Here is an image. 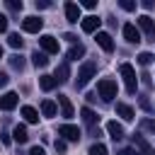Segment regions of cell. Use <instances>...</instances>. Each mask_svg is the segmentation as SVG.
I'll list each match as a JSON object with an SVG mask.
<instances>
[{
	"label": "cell",
	"mask_w": 155,
	"mask_h": 155,
	"mask_svg": "<svg viewBox=\"0 0 155 155\" xmlns=\"http://www.w3.org/2000/svg\"><path fill=\"white\" fill-rule=\"evenodd\" d=\"M97 75V63L94 61H87V63H82L80 65V70H78V80H75V87L78 90H82L92 78Z\"/></svg>",
	"instance_id": "cell-1"
},
{
	"label": "cell",
	"mask_w": 155,
	"mask_h": 155,
	"mask_svg": "<svg viewBox=\"0 0 155 155\" xmlns=\"http://www.w3.org/2000/svg\"><path fill=\"white\" fill-rule=\"evenodd\" d=\"M119 70H121V78H124L126 92H128V94H136V87H138V78H136V70H133V65L124 63Z\"/></svg>",
	"instance_id": "cell-2"
},
{
	"label": "cell",
	"mask_w": 155,
	"mask_h": 155,
	"mask_svg": "<svg viewBox=\"0 0 155 155\" xmlns=\"http://www.w3.org/2000/svg\"><path fill=\"white\" fill-rule=\"evenodd\" d=\"M97 92H99V97H102L104 102H111V99L116 97V82L109 80V78H104V80L97 82Z\"/></svg>",
	"instance_id": "cell-3"
},
{
	"label": "cell",
	"mask_w": 155,
	"mask_h": 155,
	"mask_svg": "<svg viewBox=\"0 0 155 155\" xmlns=\"http://www.w3.org/2000/svg\"><path fill=\"white\" fill-rule=\"evenodd\" d=\"M138 31H143L148 41H155V22H153V17L140 15L138 17Z\"/></svg>",
	"instance_id": "cell-4"
},
{
	"label": "cell",
	"mask_w": 155,
	"mask_h": 155,
	"mask_svg": "<svg viewBox=\"0 0 155 155\" xmlns=\"http://www.w3.org/2000/svg\"><path fill=\"white\" fill-rule=\"evenodd\" d=\"M58 136H63V140L68 143H75V140H80V128L78 126H73V124H63L61 128H58Z\"/></svg>",
	"instance_id": "cell-5"
},
{
	"label": "cell",
	"mask_w": 155,
	"mask_h": 155,
	"mask_svg": "<svg viewBox=\"0 0 155 155\" xmlns=\"http://www.w3.org/2000/svg\"><path fill=\"white\" fill-rule=\"evenodd\" d=\"M41 27H44V19H41V17H34V15H31V17H24V19H22V29L29 31V34H36Z\"/></svg>",
	"instance_id": "cell-6"
},
{
	"label": "cell",
	"mask_w": 155,
	"mask_h": 155,
	"mask_svg": "<svg viewBox=\"0 0 155 155\" xmlns=\"http://www.w3.org/2000/svg\"><path fill=\"white\" fill-rule=\"evenodd\" d=\"M39 44H41V51H44V53H58V39H56V36L44 34V36L39 39Z\"/></svg>",
	"instance_id": "cell-7"
},
{
	"label": "cell",
	"mask_w": 155,
	"mask_h": 155,
	"mask_svg": "<svg viewBox=\"0 0 155 155\" xmlns=\"http://www.w3.org/2000/svg\"><path fill=\"white\" fill-rule=\"evenodd\" d=\"M99 24H102V19H99L97 15H90V17H82V19H80V27H82V31H87V34L97 31V29H99Z\"/></svg>",
	"instance_id": "cell-8"
},
{
	"label": "cell",
	"mask_w": 155,
	"mask_h": 155,
	"mask_svg": "<svg viewBox=\"0 0 155 155\" xmlns=\"http://www.w3.org/2000/svg\"><path fill=\"white\" fill-rule=\"evenodd\" d=\"M17 102H19L17 92H5V94L0 97V109L10 111V109H15V107H17Z\"/></svg>",
	"instance_id": "cell-9"
},
{
	"label": "cell",
	"mask_w": 155,
	"mask_h": 155,
	"mask_svg": "<svg viewBox=\"0 0 155 155\" xmlns=\"http://www.w3.org/2000/svg\"><path fill=\"white\" fill-rule=\"evenodd\" d=\"M133 145L138 148V155H153V148H150V143L140 136V133H133Z\"/></svg>",
	"instance_id": "cell-10"
},
{
	"label": "cell",
	"mask_w": 155,
	"mask_h": 155,
	"mask_svg": "<svg viewBox=\"0 0 155 155\" xmlns=\"http://www.w3.org/2000/svg\"><path fill=\"white\" fill-rule=\"evenodd\" d=\"M124 39H126L128 44H138V41H140L138 27H136V24H124Z\"/></svg>",
	"instance_id": "cell-11"
},
{
	"label": "cell",
	"mask_w": 155,
	"mask_h": 155,
	"mask_svg": "<svg viewBox=\"0 0 155 155\" xmlns=\"http://www.w3.org/2000/svg\"><path fill=\"white\" fill-rule=\"evenodd\" d=\"M116 114H119L124 121H133V116H136L133 107H128L126 102H116Z\"/></svg>",
	"instance_id": "cell-12"
},
{
	"label": "cell",
	"mask_w": 155,
	"mask_h": 155,
	"mask_svg": "<svg viewBox=\"0 0 155 155\" xmlns=\"http://www.w3.org/2000/svg\"><path fill=\"white\" fill-rule=\"evenodd\" d=\"M65 19L68 22H78V19H82L80 17V5H75V2H65Z\"/></svg>",
	"instance_id": "cell-13"
},
{
	"label": "cell",
	"mask_w": 155,
	"mask_h": 155,
	"mask_svg": "<svg viewBox=\"0 0 155 155\" xmlns=\"http://www.w3.org/2000/svg\"><path fill=\"white\" fill-rule=\"evenodd\" d=\"M97 44L109 53V51H114V41H111V36L107 34V31H97Z\"/></svg>",
	"instance_id": "cell-14"
},
{
	"label": "cell",
	"mask_w": 155,
	"mask_h": 155,
	"mask_svg": "<svg viewBox=\"0 0 155 155\" xmlns=\"http://www.w3.org/2000/svg\"><path fill=\"white\" fill-rule=\"evenodd\" d=\"M58 107H61V114H63L65 119L73 116V104H70V99H68L65 94H58Z\"/></svg>",
	"instance_id": "cell-15"
},
{
	"label": "cell",
	"mask_w": 155,
	"mask_h": 155,
	"mask_svg": "<svg viewBox=\"0 0 155 155\" xmlns=\"http://www.w3.org/2000/svg\"><path fill=\"white\" fill-rule=\"evenodd\" d=\"M107 131H109V136H111L114 140H121V138H124V126H121L119 121H109V124H107Z\"/></svg>",
	"instance_id": "cell-16"
},
{
	"label": "cell",
	"mask_w": 155,
	"mask_h": 155,
	"mask_svg": "<svg viewBox=\"0 0 155 155\" xmlns=\"http://www.w3.org/2000/svg\"><path fill=\"white\" fill-rule=\"evenodd\" d=\"M31 63H34L36 68H46V65H48V53H44V51H34V53H31Z\"/></svg>",
	"instance_id": "cell-17"
},
{
	"label": "cell",
	"mask_w": 155,
	"mask_h": 155,
	"mask_svg": "<svg viewBox=\"0 0 155 155\" xmlns=\"http://www.w3.org/2000/svg\"><path fill=\"white\" fill-rule=\"evenodd\" d=\"M56 82H68V78H70V68H68V63H61L58 68H56Z\"/></svg>",
	"instance_id": "cell-18"
},
{
	"label": "cell",
	"mask_w": 155,
	"mask_h": 155,
	"mask_svg": "<svg viewBox=\"0 0 155 155\" xmlns=\"http://www.w3.org/2000/svg\"><path fill=\"white\" fill-rule=\"evenodd\" d=\"M27 138H29L27 128H24L22 124H17V126L12 128V140H17V143H27Z\"/></svg>",
	"instance_id": "cell-19"
},
{
	"label": "cell",
	"mask_w": 155,
	"mask_h": 155,
	"mask_svg": "<svg viewBox=\"0 0 155 155\" xmlns=\"http://www.w3.org/2000/svg\"><path fill=\"white\" fill-rule=\"evenodd\" d=\"M56 111H58V107H56L53 99H44L41 102V114L44 116H56Z\"/></svg>",
	"instance_id": "cell-20"
},
{
	"label": "cell",
	"mask_w": 155,
	"mask_h": 155,
	"mask_svg": "<svg viewBox=\"0 0 155 155\" xmlns=\"http://www.w3.org/2000/svg\"><path fill=\"white\" fill-rule=\"evenodd\" d=\"M22 116H24L27 124H36L39 121V111L34 107H22Z\"/></svg>",
	"instance_id": "cell-21"
},
{
	"label": "cell",
	"mask_w": 155,
	"mask_h": 155,
	"mask_svg": "<svg viewBox=\"0 0 155 155\" xmlns=\"http://www.w3.org/2000/svg\"><path fill=\"white\" fill-rule=\"evenodd\" d=\"M39 85H41V90L51 92V90H53L58 82H56V78H53V75H41V78H39Z\"/></svg>",
	"instance_id": "cell-22"
},
{
	"label": "cell",
	"mask_w": 155,
	"mask_h": 155,
	"mask_svg": "<svg viewBox=\"0 0 155 155\" xmlns=\"http://www.w3.org/2000/svg\"><path fill=\"white\" fill-rule=\"evenodd\" d=\"M80 56H85V46L82 44H73L70 51H68V61H78Z\"/></svg>",
	"instance_id": "cell-23"
},
{
	"label": "cell",
	"mask_w": 155,
	"mask_h": 155,
	"mask_svg": "<svg viewBox=\"0 0 155 155\" xmlns=\"http://www.w3.org/2000/svg\"><path fill=\"white\" fill-rule=\"evenodd\" d=\"M80 114H82V121H85V124H87L90 128H92V126L97 124V114H94V111H92L90 107H85V109H82Z\"/></svg>",
	"instance_id": "cell-24"
},
{
	"label": "cell",
	"mask_w": 155,
	"mask_h": 155,
	"mask_svg": "<svg viewBox=\"0 0 155 155\" xmlns=\"http://www.w3.org/2000/svg\"><path fill=\"white\" fill-rule=\"evenodd\" d=\"M10 65H12L15 70H22V68H24V58H22L19 53H15V56H10Z\"/></svg>",
	"instance_id": "cell-25"
},
{
	"label": "cell",
	"mask_w": 155,
	"mask_h": 155,
	"mask_svg": "<svg viewBox=\"0 0 155 155\" xmlns=\"http://www.w3.org/2000/svg\"><path fill=\"white\" fill-rule=\"evenodd\" d=\"M90 155H107V145H102V143L90 145Z\"/></svg>",
	"instance_id": "cell-26"
},
{
	"label": "cell",
	"mask_w": 155,
	"mask_h": 155,
	"mask_svg": "<svg viewBox=\"0 0 155 155\" xmlns=\"http://www.w3.org/2000/svg\"><path fill=\"white\" fill-rule=\"evenodd\" d=\"M7 44H10L12 48H22V39H19V34H10V36H7Z\"/></svg>",
	"instance_id": "cell-27"
},
{
	"label": "cell",
	"mask_w": 155,
	"mask_h": 155,
	"mask_svg": "<svg viewBox=\"0 0 155 155\" xmlns=\"http://www.w3.org/2000/svg\"><path fill=\"white\" fill-rule=\"evenodd\" d=\"M153 58H155L153 53H148V51H143V53L138 56V63H140V65H150V63H153Z\"/></svg>",
	"instance_id": "cell-28"
},
{
	"label": "cell",
	"mask_w": 155,
	"mask_h": 155,
	"mask_svg": "<svg viewBox=\"0 0 155 155\" xmlns=\"http://www.w3.org/2000/svg\"><path fill=\"white\" fill-rule=\"evenodd\" d=\"M140 128H143V131L155 133V121H153V119H143V121H140Z\"/></svg>",
	"instance_id": "cell-29"
},
{
	"label": "cell",
	"mask_w": 155,
	"mask_h": 155,
	"mask_svg": "<svg viewBox=\"0 0 155 155\" xmlns=\"http://www.w3.org/2000/svg\"><path fill=\"white\" fill-rule=\"evenodd\" d=\"M5 5H7L12 12H19V10H22V0H7Z\"/></svg>",
	"instance_id": "cell-30"
},
{
	"label": "cell",
	"mask_w": 155,
	"mask_h": 155,
	"mask_svg": "<svg viewBox=\"0 0 155 155\" xmlns=\"http://www.w3.org/2000/svg\"><path fill=\"white\" fill-rule=\"evenodd\" d=\"M119 5H121L124 10H128V12H131V10H136V2H133V0H119Z\"/></svg>",
	"instance_id": "cell-31"
},
{
	"label": "cell",
	"mask_w": 155,
	"mask_h": 155,
	"mask_svg": "<svg viewBox=\"0 0 155 155\" xmlns=\"http://www.w3.org/2000/svg\"><path fill=\"white\" fill-rule=\"evenodd\" d=\"M80 7H87V10H94V7H97V0H82V2H80Z\"/></svg>",
	"instance_id": "cell-32"
},
{
	"label": "cell",
	"mask_w": 155,
	"mask_h": 155,
	"mask_svg": "<svg viewBox=\"0 0 155 155\" xmlns=\"http://www.w3.org/2000/svg\"><path fill=\"white\" fill-rule=\"evenodd\" d=\"M56 150H58V153H65V140H63V138L56 140Z\"/></svg>",
	"instance_id": "cell-33"
},
{
	"label": "cell",
	"mask_w": 155,
	"mask_h": 155,
	"mask_svg": "<svg viewBox=\"0 0 155 155\" xmlns=\"http://www.w3.org/2000/svg\"><path fill=\"white\" fill-rule=\"evenodd\" d=\"M0 31H7V17L0 15Z\"/></svg>",
	"instance_id": "cell-34"
},
{
	"label": "cell",
	"mask_w": 155,
	"mask_h": 155,
	"mask_svg": "<svg viewBox=\"0 0 155 155\" xmlns=\"http://www.w3.org/2000/svg\"><path fill=\"white\" fill-rule=\"evenodd\" d=\"M119 155H138V153H136L133 148H121V150H119Z\"/></svg>",
	"instance_id": "cell-35"
},
{
	"label": "cell",
	"mask_w": 155,
	"mask_h": 155,
	"mask_svg": "<svg viewBox=\"0 0 155 155\" xmlns=\"http://www.w3.org/2000/svg\"><path fill=\"white\" fill-rule=\"evenodd\" d=\"M29 155H46V153H44V148H39V145H34V148L29 150Z\"/></svg>",
	"instance_id": "cell-36"
},
{
	"label": "cell",
	"mask_w": 155,
	"mask_h": 155,
	"mask_svg": "<svg viewBox=\"0 0 155 155\" xmlns=\"http://www.w3.org/2000/svg\"><path fill=\"white\" fill-rule=\"evenodd\" d=\"M48 5H51V2H48V0H36V7H39V10H46V7H48Z\"/></svg>",
	"instance_id": "cell-37"
},
{
	"label": "cell",
	"mask_w": 155,
	"mask_h": 155,
	"mask_svg": "<svg viewBox=\"0 0 155 155\" xmlns=\"http://www.w3.org/2000/svg\"><path fill=\"white\" fill-rule=\"evenodd\" d=\"M7 80H10V78H7V73H2V70H0V87H5V85H7Z\"/></svg>",
	"instance_id": "cell-38"
},
{
	"label": "cell",
	"mask_w": 155,
	"mask_h": 155,
	"mask_svg": "<svg viewBox=\"0 0 155 155\" xmlns=\"http://www.w3.org/2000/svg\"><path fill=\"white\" fill-rule=\"evenodd\" d=\"M140 78H143V85H148V87H150V75H148V73H143Z\"/></svg>",
	"instance_id": "cell-39"
},
{
	"label": "cell",
	"mask_w": 155,
	"mask_h": 155,
	"mask_svg": "<svg viewBox=\"0 0 155 155\" xmlns=\"http://www.w3.org/2000/svg\"><path fill=\"white\" fill-rule=\"evenodd\" d=\"M140 107H143L145 111H150V102H148V99H140Z\"/></svg>",
	"instance_id": "cell-40"
},
{
	"label": "cell",
	"mask_w": 155,
	"mask_h": 155,
	"mask_svg": "<svg viewBox=\"0 0 155 155\" xmlns=\"http://www.w3.org/2000/svg\"><path fill=\"white\" fill-rule=\"evenodd\" d=\"M153 5H155V2H153V0H143V7H145V10H150V7H153Z\"/></svg>",
	"instance_id": "cell-41"
},
{
	"label": "cell",
	"mask_w": 155,
	"mask_h": 155,
	"mask_svg": "<svg viewBox=\"0 0 155 155\" xmlns=\"http://www.w3.org/2000/svg\"><path fill=\"white\" fill-rule=\"evenodd\" d=\"M0 58H2V46H0Z\"/></svg>",
	"instance_id": "cell-42"
},
{
	"label": "cell",
	"mask_w": 155,
	"mask_h": 155,
	"mask_svg": "<svg viewBox=\"0 0 155 155\" xmlns=\"http://www.w3.org/2000/svg\"><path fill=\"white\" fill-rule=\"evenodd\" d=\"M153 155H155V153H153Z\"/></svg>",
	"instance_id": "cell-43"
}]
</instances>
